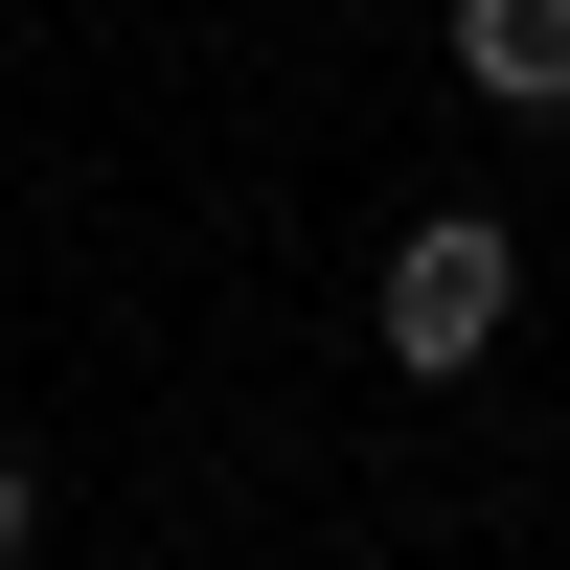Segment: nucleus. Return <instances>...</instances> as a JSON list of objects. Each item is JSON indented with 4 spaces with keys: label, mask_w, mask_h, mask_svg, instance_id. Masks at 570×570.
<instances>
[{
    "label": "nucleus",
    "mask_w": 570,
    "mask_h": 570,
    "mask_svg": "<svg viewBox=\"0 0 570 570\" xmlns=\"http://www.w3.org/2000/svg\"><path fill=\"white\" fill-rule=\"evenodd\" d=\"M23 548H46V480H23V456H0V570H23Z\"/></svg>",
    "instance_id": "obj_3"
},
{
    "label": "nucleus",
    "mask_w": 570,
    "mask_h": 570,
    "mask_svg": "<svg viewBox=\"0 0 570 570\" xmlns=\"http://www.w3.org/2000/svg\"><path fill=\"white\" fill-rule=\"evenodd\" d=\"M456 69L502 115H570V0H456Z\"/></svg>",
    "instance_id": "obj_2"
},
{
    "label": "nucleus",
    "mask_w": 570,
    "mask_h": 570,
    "mask_svg": "<svg viewBox=\"0 0 570 570\" xmlns=\"http://www.w3.org/2000/svg\"><path fill=\"white\" fill-rule=\"evenodd\" d=\"M502 297H525V252H502L480 206L389 228V365H480V343H502Z\"/></svg>",
    "instance_id": "obj_1"
}]
</instances>
